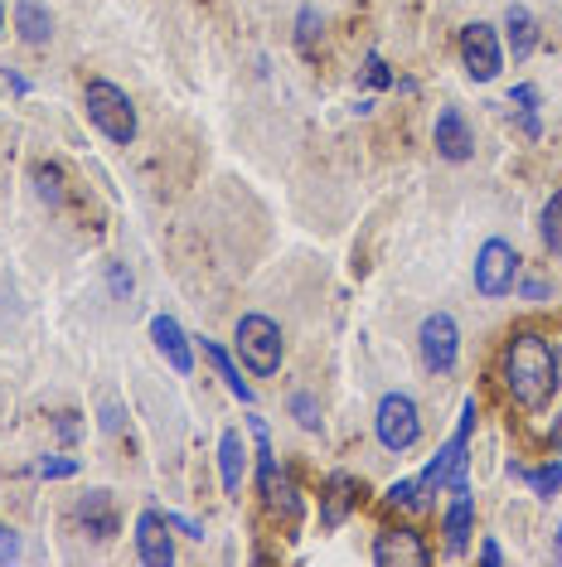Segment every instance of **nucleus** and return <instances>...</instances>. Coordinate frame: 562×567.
<instances>
[{"instance_id":"nucleus-13","label":"nucleus","mask_w":562,"mask_h":567,"mask_svg":"<svg viewBox=\"0 0 562 567\" xmlns=\"http://www.w3.org/2000/svg\"><path fill=\"white\" fill-rule=\"evenodd\" d=\"M150 340H156V349L166 354V364L175 369V374H190L194 369V349H190V335L180 330L175 315H156L150 321Z\"/></svg>"},{"instance_id":"nucleus-15","label":"nucleus","mask_w":562,"mask_h":567,"mask_svg":"<svg viewBox=\"0 0 562 567\" xmlns=\"http://www.w3.org/2000/svg\"><path fill=\"white\" fill-rule=\"evenodd\" d=\"M354 505H359V480L344 475V471L330 475L326 495H320V529H340V523L354 515Z\"/></svg>"},{"instance_id":"nucleus-23","label":"nucleus","mask_w":562,"mask_h":567,"mask_svg":"<svg viewBox=\"0 0 562 567\" xmlns=\"http://www.w3.org/2000/svg\"><path fill=\"white\" fill-rule=\"evenodd\" d=\"M538 238H543V248L553 257H562V190L548 194L543 214H538Z\"/></svg>"},{"instance_id":"nucleus-30","label":"nucleus","mask_w":562,"mask_h":567,"mask_svg":"<svg viewBox=\"0 0 562 567\" xmlns=\"http://www.w3.org/2000/svg\"><path fill=\"white\" fill-rule=\"evenodd\" d=\"M15 558H20V539H15V529L0 523V563H15Z\"/></svg>"},{"instance_id":"nucleus-10","label":"nucleus","mask_w":562,"mask_h":567,"mask_svg":"<svg viewBox=\"0 0 562 567\" xmlns=\"http://www.w3.org/2000/svg\"><path fill=\"white\" fill-rule=\"evenodd\" d=\"M374 563L378 567H427L431 548L422 543L417 529H383L374 539Z\"/></svg>"},{"instance_id":"nucleus-1","label":"nucleus","mask_w":562,"mask_h":567,"mask_svg":"<svg viewBox=\"0 0 562 567\" xmlns=\"http://www.w3.org/2000/svg\"><path fill=\"white\" fill-rule=\"evenodd\" d=\"M558 384H562L558 345L538 330L514 335L510 349H504V388H510V398L524 412H543L558 398Z\"/></svg>"},{"instance_id":"nucleus-19","label":"nucleus","mask_w":562,"mask_h":567,"mask_svg":"<svg viewBox=\"0 0 562 567\" xmlns=\"http://www.w3.org/2000/svg\"><path fill=\"white\" fill-rule=\"evenodd\" d=\"M199 349H204V359H209V364H213V374L223 378V388H229L237 402H247V408H253V402H257V393H253V384H247L243 374H237V364H233V354H229V349H223V345H213V340H199Z\"/></svg>"},{"instance_id":"nucleus-17","label":"nucleus","mask_w":562,"mask_h":567,"mask_svg":"<svg viewBox=\"0 0 562 567\" xmlns=\"http://www.w3.org/2000/svg\"><path fill=\"white\" fill-rule=\"evenodd\" d=\"M219 471H223V490L237 499L243 495V480H247V442H243V432H223L219 436Z\"/></svg>"},{"instance_id":"nucleus-16","label":"nucleus","mask_w":562,"mask_h":567,"mask_svg":"<svg viewBox=\"0 0 562 567\" xmlns=\"http://www.w3.org/2000/svg\"><path fill=\"white\" fill-rule=\"evenodd\" d=\"M538 20H534V10L528 5H510L504 10V53H514V63H524L528 53L538 49Z\"/></svg>"},{"instance_id":"nucleus-22","label":"nucleus","mask_w":562,"mask_h":567,"mask_svg":"<svg viewBox=\"0 0 562 567\" xmlns=\"http://www.w3.org/2000/svg\"><path fill=\"white\" fill-rule=\"evenodd\" d=\"M538 102H543V97H538L534 83H518L514 93H510V107L518 112V122H524V136H528V141L543 136V122H538Z\"/></svg>"},{"instance_id":"nucleus-32","label":"nucleus","mask_w":562,"mask_h":567,"mask_svg":"<svg viewBox=\"0 0 562 567\" xmlns=\"http://www.w3.org/2000/svg\"><path fill=\"white\" fill-rule=\"evenodd\" d=\"M166 519H170V529H180L185 539H204V529L194 519H185V515H166Z\"/></svg>"},{"instance_id":"nucleus-25","label":"nucleus","mask_w":562,"mask_h":567,"mask_svg":"<svg viewBox=\"0 0 562 567\" xmlns=\"http://www.w3.org/2000/svg\"><path fill=\"white\" fill-rule=\"evenodd\" d=\"M286 408H291V418H296L306 432H320V402L310 398V393H291Z\"/></svg>"},{"instance_id":"nucleus-7","label":"nucleus","mask_w":562,"mask_h":567,"mask_svg":"<svg viewBox=\"0 0 562 567\" xmlns=\"http://www.w3.org/2000/svg\"><path fill=\"white\" fill-rule=\"evenodd\" d=\"M417 354H422V369H427V374H437V378L456 374V364H461V330H456V321H451L447 311H431L427 321H422Z\"/></svg>"},{"instance_id":"nucleus-35","label":"nucleus","mask_w":562,"mask_h":567,"mask_svg":"<svg viewBox=\"0 0 562 567\" xmlns=\"http://www.w3.org/2000/svg\"><path fill=\"white\" fill-rule=\"evenodd\" d=\"M102 427H107V432H117V427H122V408H117V402H107V418H102Z\"/></svg>"},{"instance_id":"nucleus-4","label":"nucleus","mask_w":562,"mask_h":567,"mask_svg":"<svg viewBox=\"0 0 562 567\" xmlns=\"http://www.w3.org/2000/svg\"><path fill=\"white\" fill-rule=\"evenodd\" d=\"M83 107H88V122L102 131L107 141H117V146H132L136 141V107L117 83L93 79L83 87Z\"/></svg>"},{"instance_id":"nucleus-27","label":"nucleus","mask_w":562,"mask_h":567,"mask_svg":"<svg viewBox=\"0 0 562 567\" xmlns=\"http://www.w3.org/2000/svg\"><path fill=\"white\" fill-rule=\"evenodd\" d=\"M39 475L45 480H69V475H78V461H73V456H45V461H39Z\"/></svg>"},{"instance_id":"nucleus-34","label":"nucleus","mask_w":562,"mask_h":567,"mask_svg":"<svg viewBox=\"0 0 562 567\" xmlns=\"http://www.w3.org/2000/svg\"><path fill=\"white\" fill-rule=\"evenodd\" d=\"M73 418H78V412H63V418H59V436H63V442H73V436H78V422H73Z\"/></svg>"},{"instance_id":"nucleus-38","label":"nucleus","mask_w":562,"mask_h":567,"mask_svg":"<svg viewBox=\"0 0 562 567\" xmlns=\"http://www.w3.org/2000/svg\"><path fill=\"white\" fill-rule=\"evenodd\" d=\"M553 558L562 563V523H558V548H553Z\"/></svg>"},{"instance_id":"nucleus-31","label":"nucleus","mask_w":562,"mask_h":567,"mask_svg":"<svg viewBox=\"0 0 562 567\" xmlns=\"http://www.w3.org/2000/svg\"><path fill=\"white\" fill-rule=\"evenodd\" d=\"M107 281H112V291H117V297H132V272H122V267H117V262H112V267H107Z\"/></svg>"},{"instance_id":"nucleus-21","label":"nucleus","mask_w":562,"mask_h":567,"mask_svg":"<svg viewBox=\"0 0 562 567\" xmlns=\"http://www.w3.org/2000/svg\"><path fill=\"white\" fill-rule=\"evenodd\" d=\"M510 475L524 480V485L534 490L538 499H553L558 490H562V461H543V466H518V461H510Z\"/></svg>"},{"instance_id":"nucleus-37","label":"nucleus","mask_w":562,"mask_h":567,"mask_svg":"<svg viewBox=\"0 0 562 567\" xmlns=\"http://www.w3.org/2000/svg\"><path fill=\"white\" fill-rule=\"evenodd\" d=\"M553 451L562 456V418H558V432H553Z\"/></svg>"},{"instance_id":"nucleus-2","label":"nucleus","mask_w":562,"mask_h":567,"mask_svg":"<svg viewBox=\"0 0 562 567\" xmlns=\"http://www.w3.org/2000/svg\"><path fill=\"white\" fill-rule=\"evenodd\" d=\"M471 427H475V398L461 402V427L451 432V442L441 446L437 456L427 461V471L417 475V509H427L431 499L441 495V490H471V480H466V466H471Z\"/></svg>"},{"instance_id":"nucleus-12","label":"nucleus","mask_w":562,"mask_h":567,"mask_svg":"<svg viewBox=\"0 0 562 567\" xmlns=\"http://www.w3.org/2000/svg\"><path fill=\"white\" fill-rule=\"evenodd\" d=\"M136 558L146 567H170L175 563V539H170V519L160 509H146L136 519Z\"/></svg>"},{"instance_id":"nucleus-36","label":"nucleus","mask_w":562,"mask_h":567,"mask_svg":"<svg viewBox=\"0 0 562 567\" xmlns=\"http://www.w3.org/2000/svg\"><path fill=\"white\" fill-rule=\"evenodd\" d=\"M524 297L528 301H543L548 297V281H524Z\"/></svg>"},{"instance_id":"nucleus-28","label":"nucleus","mask_w":562,"mask_h":567,"mask_svg":"<svg viewBox=\"0 0 562 567\" xmlns=\"http://www.w3.org/2000/svg\"><path fill=\"white\" fill-rule=\"evenodd\" d=\"M35 184H39V200H49V204L63 200V184H59V170H53V166H39L35 170Z\"/></svg>"},{"instance_id":"nucleus-33","label":"nucleus","mask_w":562,"mask_h":567,"mask_svg":"<svg viewBox=\"0 0 562 567\" xmlns=\"http://www.w3.org/2000/svg\"><path fill=\"white\" fill-rule=\"evenodd\" d=\"M480 563L500 567V563H504V548H500V543H494V539H485V543H480Z\"/></svg>"},{"instance_id":"nucleus-5","label":"nucleus","mask_w":562,"mask_h":567,"mask_svg":"<svg viewBox=\"0 0 562 567\" xmlns=\"http://www.w3.org/2000/svg\"><path fill=\"white\" fill-rule=\"evenodd\" d=\"M253 427V442H257V490H262V505L281 519H301V499H296V485L291 475L277 466V451H272V432H267L262 418H247Z\"/></svg>"},{"instance_id":"nucleus-39","label":"nucleus","mask_w":562,"mask_h":567,"mask_svg":"<svg viewBox=\"0 0 562 567\" xmlns=\"http://www.w3.org/2000/svg\"><path fill=\"white\" fill-rule=\"evenodd\" d=\"M0 25H5V5H0Z\"/></svg>"},{"instance_id":"nucleus-3","label":"nucleus","mask_w":562,"mask_h":567,"mask_svg":"<svg viewBox=\"0 0 562 567\" xmlns=\"http://www.w3.org/2000/svg\"><path fill=\"white\" fill-rule=\"evenodd\" d=\"M233 354L243 359L247 374L272 378L281 369V354H286L281 325L272 321V315H262V311H247L243 321H237V330H233Z\"/></svg>"},{"instance_id":"nucleus-29","label":"nucleus","mask_w":562,"mask_h":567,"mask_svg":"<svg viewBox=\"0 0 562 567\" xmlns=\"http://www.w3.org/2000/svg\"><path fill=\"white\" fill-rule=\"evenodd\" d=\"M364 73H369L374 87H393V73H388V63L378 59V53H369V59H364Z\"/></svg>"},{"instance_id":"nucleus-8","label":"nucleus","mask_w":562,"mask_h":567,"mask_svg":"<svg viewBox=\"0 0 562 567\" xmlns=\"http://www.w3.org/2000/svg\"><path fill=\"white\" fill-rule=\"evenodd\" d=\"M518 281V253L514 243H504V238H485L480 253H475V291H480L485 301H500L510 297Z\"/></svg>"},{"instance_id":"nucleus-18","label":"nucleus","mask_w":562,"mask_h":567,"mask_svg":"<svg viewBox=\"0 0 562 567\" xmlns=\"http://www.w3.org/2000/svg\"><path fill=\"white\" fill-rule=\"evenodd\" d=\"M447 553L451 558H461V553L471 548V529H475V505H471V490H456V499H451L447 509Z\"/></svg>"},{"instance_id":"nucleus-20","label":"nucleus","mask_w":562,"mask_h":567,"mask_svg":"<svg viewBox=\"0 0 562 567\" xmlns=\"http://www.w3.org/2000/svg\"><path fill=\"white\" fill-rule=\"evenodd\" d=\"M15 29H20V39L25 44H49L53 35V15H49V5L45 0H15Z\"/></svg>"},{"instance_id":"nucleus-6","label":"nucleus","mask_w":562,"mask_h":567,"mask_svg":"<svg viewBox=\"0 0 562 567\" xmlns=\"http://www.w3.org/2000/svg\"><path fill=\"white\" fill-rule=\"evenodd\" d=\"M374 436L383 451H413L422 436V408L407 393H383L374 412Z\"/></svg>"},{"instance_id":"nucleus-11","label":"nucleus","mask_w":562,"mask_h":567,"mask_svg":"<svg viewBox=\"0 0 562 567\" xmlns=\"http://www.w3.org/2000/svg\"><path fill=\"white\" fill-rule=\"evenodd\" d=\"M431 141H437V156L451 160V166H461V160L475 156V131H471V122H466V112H461V107H441Z\"/></svg>"},{"instance_id":"nucleus-9","label":"nucleus","mask_w":562,"mask_h":567,"mask_svg":"<svg viewBox=\"0 0 562 567\" xmlns=\"http://www.w3.org/2000/svg\"><path fill=\"white\" fill-rule=\"evenodd\" d=\"M461 63H466L471 83H494L504 69V39L494 25L475 20V25L461 29Z\"/></svg>"},{"instance_id":"nucleus-14","label":"nucleus","mask_w":562,"mask_h":567,"mask_svg":"<svg viewBox=\"0 0 562 567\" xmlns=\"http://www.w3.org/2000/svg\"><path fill=\"white\" fill-rule=\"evenodd\" d=\"M78 523H83V533L97 543H107V539H117V499L107 495V490H88V495L78 499Z\"/></svg>"},{"instance_id":"nucleus-24","label":"nucleus","mask_w":562,"mask_h":567,"mask_svg":"<svg viewBox=\"0 0 562 567\" xmlns=\"http://www.w3.org/2000/svg\"><path fill=\"white\" fill-rule=\"evenodd\" d=\"M320 25H326V20H320V10H316V5H301V10H296V44H301V53L316 49Z\"/></svg>"},{"instance_id":"nucleus-26","label":"nucleus","mask_w":562,"mask_h":567,"mask_svg":"<svg viewBox=\"0 0 562 567\" xmlns=\"http://www.w3.org/2000/svg\"><path fill=\"white\" fill-rule=\"evenodd\" d=\"M383 499L393 509H417V480H398V485H388Z\"/></svg>"}]
</instances>
